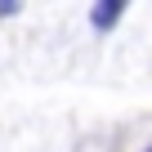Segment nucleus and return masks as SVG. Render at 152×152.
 Returning a JSON list of instances; mask_svg holds the SVG:
<instances>
[{
	"mask_svg": "<svg viewBox=\"0 0 152 152\" xmlns=\"http://www.w3.org/2000/svg\"><path fill=\"white\" fill-rule=\"evenodd\" d=\"M148 152H152V148H148Z\"/></svg>",
	"mask_w": 152,
	"mask_h": 152,
	"instance_id": "nucleus-2",
	"label": "nucleus"
},
{
	"mask_svg": "<svg viewBox=\"0 0 152 152\" xmlns=\"http://www.w3.org/2000/svg\"><path fill=\"white\" fill-rule=\"evenodd\" d=\"M121 9H125V0H103V5H94V14H90V23L99 27V31H107L116 18H121Z\"/></svg>",
	"mask_w": 152,
	"mask_h": 152,
	"instance_id": "nucleus-1",
	"label": "nucleus"
}]
</instances>
